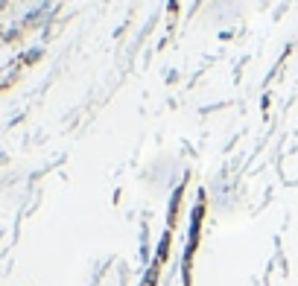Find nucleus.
I'll list each match as a JSON object with an SVG mask.
<instances>
[{
  "instance_id": "f03ea898",
  "label": "nucleus",
  "mask_w": 298,
  "mask_h": 286,
  "mask_svg": "<svg viewBox=\"0 0 298 286\" xmlns=\"http://www.w3.org/2000/svg\"><path fill=\"white\" fill-rule=\"evenodd\" d=\"M41 56H44V50H41V47H38V50H30V53H24V56H21V64H35Z\"/></svg>"
},
{
  "instance_id": "f257e3e1",
  "label": "nucleus",
  "mask_w": 298,
  "mask_h": 286,
  "mask_svg": "<svg viewBox=\"0 0 298 286\" xmlns=\"http://www.w3.org/2000/svg\"><path fill=\"white\" fill-rule=\"evenodd\" d=\"M18 70H21V62H12V67L3 70V76H0V91H6V88H12V85L18 82Z\"/></svg>"
}]
</instances>
